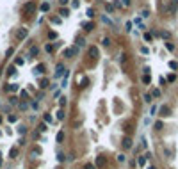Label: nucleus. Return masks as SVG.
Wrapping results in <instances>:
<instances>
[{"label":"nucleus","mask_w":178,"mask_h":169,"mask_svg":"<svg viewBox=\"0 0 178 169\" xmlns=\"http://www.w3.org/2000/svg\"><path fill=\"white\" fill-rule=\"evenodd\" d=\"M148 169H155V167H148Z\"/></svg>","instance_id":"1"}]
</instances>
